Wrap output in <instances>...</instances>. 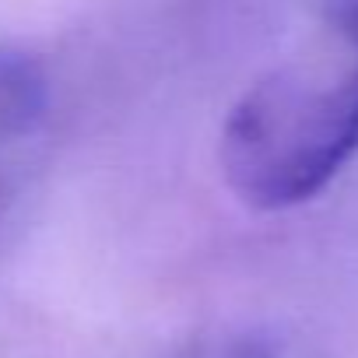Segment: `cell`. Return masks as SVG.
I'll list each match as a JSON object with an SVG mask.
<instances>
[{"label": "cell", "mask_w": 358, "mask_h": 358, "mask_svg": "<svg viewBox=\"0 0 358 358\" xmlns=\"http://www.w3.org/2000/svg\"><path fill=\"white\" fill-rule=\"evenodd\" d=\"M222 172L253 211L313 201L358 155V0H323L222 127Z\"/></svg>", "instance_id": "1"}]
</instances>
